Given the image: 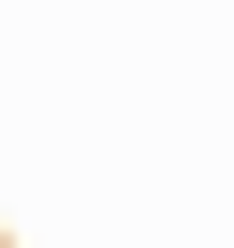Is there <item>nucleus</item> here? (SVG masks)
<instances>
[]
</instances>
